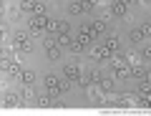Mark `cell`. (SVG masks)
<instances>
[{"label": "cell", "mask_w": 151, "mask_h": 116, "mask_svg": "<svg viewBox=\"0 0 151 116\" xmlns=\"http://www.w3.org/2000/svg\"><path fill=\"white\" fill-rule=\"evenodd\" d=\"M20 104V96L18 94H10V91H5L3 94V109H13V106Z\"/></svg>", "instance_id": "cell-9"}, {"label": "cell", "mask_w": 151, "mask_h": 116, "mask_svg": "<svg viewBox=\"0 0 151 116\" xmlns=\"http://www.w3.org/2000/svg\"><path fill=\"white\" fill-rule=\"evenodd\" d=\"M68 50H70V53H83V50H88V48H86V45H83L78 38H73V43L68 45Z\"/></svg>", "instance_id": "cell-18"}, {"label": "cell", "mask_w": 151, "mask_h": 116, "mask_svg": "<svg viewBox=\"0 0 151 116\" xmlns=\"http://www.w3.org/2000/svg\"><path fill=\"white\" fill-rule=\"evenodd\" d=\"M38 104H40V106H53L55 99H53L50 94H43V96H38Z\"/></svg>", "instance_id": "cell-21"}, {"label": "cell", "mask_w": 151, "mask_h": 116, "mask_svg": "<svg viewBox=\"0 0 151 116\" xmlns=\"http://www.w3.org/2000/svg\"><path fill=\"white\" fill-rule=\"evenodd\" d=\"M83 5H86V10H93L98 5V0H83Z\"/></svg>", "instance_id": "cell-27"}, {"label": "cell", "mask_w": 151, "mask_h": 116, "mask_svg": "<svg viewBox=\"0 0 151 116\" xmlns=\"http://www.w3.org/2000/svg\"><path fill=\"white\" fill-rule=\"evenodd\" d=\"M76 38L81 40V43L86 45V48H91V43H93V40H96V38H93V33H91V30H88V25H86V23H83V25H81V30H78V35H76Z\"/></svg>", "instance_id": "cell-6"}, {"label": "cell", "mask_w": 151, "mask_h": 116, "mask_svg": "<svg viewBox=\"0 0 151 116\" xmlns=\"http://www.w3.org/2000/svg\"><path fill=\"white\" fill-rule=\"evenodd\" d=\"M68 13H70V15H81V13H86V5H83V0H70Z\"/></svg>", "instance_id": "cell-13"}, {"label": "cell", "mask_w": 151, "mask_h": 116, "mask_svg": "<svg viewBox=\"0 0 151 116\" xmlns=\"http://www.w3.org/2000/svg\"><path fill=\"white\" fill-rule=\"evenodd\" d=\"M111 13L116 18H126V15H129V5H126L124 0H113V3H111Z\"/></svg>", "instance_id": "cell-7"}, {"label": "cell", "mask_w": 151, "mask_h": 116, "mask_svg": "<svg viewBox=\"0 0 151 116\" xmlns=\"http://www.w3.org/2000/svg\"><path fill=\"white\" fill-rule=\"evenodd\" d=\"M33 81H35V73L33 71H23L20 73V83H33Z\"/></svg>", "instance_id": "cell-23"}, {"label": "cell", "mask_w": 151, "mask_h": 116, "mask_svg": "<svg viewBox=\"0 0 151 116\" xmlns=\"http://www.w3.org/2000/svg\"><path fill=\"white\" fill-rule=\"evenodd\" d=\"M70 91V81L65 78V81H60V94H68Z\"/></svg>", "instance_id": "cell-26"}, {"label": "cell", "mask_w": 151, "mask_h": 116, "mask_svg": "<svg viewBox=\"0 0 151 116\" xmlns=\"http://www.w3.org/2000/svg\"><path fill=\"white\" fill-rule=\"evenodd\" d=\"M33 5H35V0H20V5H18V8H20L23 13H33Z\"/></svg>", "instance_id": "cell-22"}, {"label": "cell", "mask_w": 151, "mask_h": 116, "mask_svg": "<svg viewBox=\"0 0 151 116\" xmlns=\"http://www.w3.org/2000/svg\"><path fill=\"white\" fill-rule=\"evenodd\" d=\"M55 43H58L60 48H68V45L73 43V38H70V33H65V30H63V33H58V35H55Z\"/></svg>", "instance_id": "cell-16"}, {"label": "cell", "mask_w": 151, "mask_h": 116, "mask_svg": "<svg viewBox=\"0 0 151 116\" xmlns=\"http://www.w3.org/2000/svg\"><path fill=\"white\" fill-rule=\"evenodd\" d=\"M129 40H131V45H139L141 40H144V33H141V28H131V33H129Z\"/></svg>", "instance_id": "cell-17"}, {"label": "cell", "mask_w": 151, "mask_h": 116, "mask_svg": "<svg viewBox=\"0 0 151 116\" xmlns=\"http://www.w3.org/2000/svg\"><path fill=\"white\" fill-rule=\"evenodd\" d=\"M30 15H48V13H45V3L43 0H35V5H33V13Z\"/></svg>", "instance_id": "cell-19"}, {"label": "cell", "mask_w": 151, "mask_h": 116, "mask_svg": "<svg viewBox=\"0 0 151 116\" xmlns=\"http://www.w3.org/2000/svg\"><path fill=\"white\" fill-rule=\"evenodd\" d=\"M48 15H30V30L28 33L33 35V38H38V35H48Z\"/></svg>", "instance_id": "cell-2"}, {"label": "cell", "mask_w": 151, "mask_h": 116, "mask_svg": "<svg viewBox=\"0 0 151 116\" xmlns=\"http://www.w3.org/2000/svg\"><path fill=\"white\" fill-rule=\"evenodd\" d=\"M141 33H144V38H151V23H144L141 25Z\"/></svg>", "instance_id": "cell-25"}, {"label": "cell", "mask_w": 151, "mask_h": 116, "mask_svg": "<svg viewBox=\"0 0 151 116\" xmlns=\"http://www.w3.org/2000/svg\"><path fill=\"white\" fill-rule=\"evenodd\" d=\"M30 38H33V35L25 33V30H15V33H13V43H10V45H23V43H28Z\"/></svg>", "instance_id": "cell-10"}, {"label": "cell", "mask_w": 151, "mask_h": 116, "mask_svg": "<svg viewBox=\"0 0 151 116\" xmlns=\"http://www.w3.org/2000/svg\"><path fill=\"white\" fill-rule=\"evenodd\" d=\"M20 99H23V101H30V99H35V89H33V83H23Z\"/></svg>", "instance_id": "cell-15"}, {"label": "cell", "mask_w": 151, "mask_h": 116, "mask_svg": "<svg viewBox=\"0 0 151 116\" xmlns=\"http://www.w3.org/2000/svg\"><path fill=\"white\" fill-rule=\"evenodd\" d=\"M98 89L103 91V94H113V86H116V78L113 76H103L101 78V83H96Z\"/></svg>", "instance_id": "cell-8"}, {"label": "cell", "mask_w": 151, "mask_h": 116, "mask_svg": "<svg viewBox=\"0 0 151 116\" xmlns=\"http://www.w3.org/2000/svg\"><path fill=\"white\" fill-rule=\"evenodd\" d=\"M108 63H111V68H113V78H116V81L131 78V66H129V61H126V53H113Z\"/></svg>", "instance_id": "cell-1"}, {"label": "cell", "mask_w": 151, "mask_h": 116, "mask_svg": "<svg viewBox=\"0 0 151 116\" xmlns=\"http://www.w3.org/2000/svg\"><path fill=\"white\" fill-rule=\"evenodd\" d=\"M88 25V30L93 33V38H101V35H108V25H106V20H91V23H86Z\"/></svg>", "instance_id": "cell-4"}, {"label": "cell", "mask_w": 151, "mask_h": 116, "mask_svg": "<svg viewBox=\"0 0 151 116\" xmlns=\"http://www.w3.org/2000/svg\"><path fill=\"white\" fill-rule=\"evenodd\" d=\"M20 8H10V10H8V18H18V15H20Z\"/></svg>", "instance_id": "cell-28"}, {"label": "cell", "mask_w": 151, "mask_h": 116, "mask_svg": "<svg viewBox=\"0 0 151 116\" xmlns=\"http://www.w3.org/2000/svg\"><path fill=\"white\" fill-rule=\"evenodd\" d=\"M103 43H106L108 48H111V53H119V35H116V33H108Z\"/></svg>", "instance_id": "cell-14"}, {"label": "cell", "mask_w": 151, "mask_h": 116, "mask_svg": "<svg viewBox=\"0 0 151 116\" xmlns=\"http://www.w3.org/2000/svg\"><path fill=\"white\" fill-rule=\"evenodd\" d=\"M141 3H151V0H141Z\"/></svg>", "instance_id": "cell-29"}, {"label": "cell", "mask_w": 151, "mask_h": 116, "mask_svg": "<svg viewBox=\"0 0 151 116\" xmlns=\"http://www.w3.org/2000/svg\"><path fill=\"white\" fill-rule=\"evenodd\" d=\"M3 73H5V76H13V78H20V73H23V68H20V63H18V61H13L10 66H8L5 71H3Z\"/></svg>", "instance_id": "cell-12"}, {"label": "cell", "mask_w": 151, "mask_h": 116, "mask_svg": "<svg viewBox=\"0 0 151 116\" xmlns=\"http://www.w3.org/2000/svg\"><path fill=\"white\" fill-rule=\"evenodd\" d=\"M131 78H134V81H144L146 78V66H141V63L131 66Z\"/></svg>", "instance_id": "cell-11"}, {"label": "cell", "mask_w": 151, "mask_h": 116, "mask_svg": "<svg viewBox=\"0 0 151 116\" xmlns=\"http://www.w3.org/2000/svg\"><path fill=\"white\" fill-rule=\"evenodd\" d=\"M111 48H108L106 43L96 45V48H91V61H111Z\"/></svg>", "instance_id": "cell-3"}, {"label": "cell", "mask_w": 151, "mask_h": 116, "mask_svg": "<svg viewBox=\"0 0 151 116\" xmlns=\"http://www.w3.org/2000/svg\"><path fill=\"white\" fill-rule=\"evenodd\" d=\"M58 33H60V23L50 18L48 20V35H58Z\"/></svg>", "instance_id": "cell-20"}, {"label": "cell", "mask_w": 151, "mask_h": 116, "mask_svg": "<svg viewBox=\"0 0 151 116\" xmlns=\"http://www.w3.org/2000/svg\"><path fill=\"white\" fill-rule=\"evenodd\" d=\"M81 73H83V68L78 63H65L63 66V78H68V81H78Z\"/></svg>", "instance_id": "cell-5"}, {"label": "cell", "mask_w": 151, "mask_h": 116, "mask_svg": "<svg viewBox=\"0 0 151 116\" xmlns=\"http://www.w3.org/2000/svg\"><path fill=\"white\" fill-rule=\"evenodd\" d=\"M88 78H91V86H93V83H101L103 73H101V71H91V73H88Z\"/></svg>", "instance_id": "cell-24"}]
</instances>
